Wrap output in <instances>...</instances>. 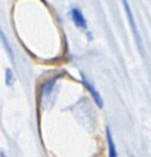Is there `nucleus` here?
<instances>
[{"label": "nucleus", "mask_w": 151, "mask_h": 157, "mask_svg": "<svg viewBox=\"0 0 151 157\" xmlns=\"http://www.w3.org/2000/svg\"><path fill=\"white\" fill-rule=\"evenodd\" d=\"M123 1V5H124V9H125V13L129 18V22H130V26L133 28V33L135 36V39H136V43H137V47L139 49L141 50L142 49V45H141V39H140V36H139V32H137V28H136V25H135V21H134V17H133V13H131V10H130V6L128 4L126 0H122Z\"/></svg>", "instance_id": "obj_1"}, {"label": "nucleus", "mask_w": 151, "mask_h": 157, "mask_svg": "<svg viewBox=\"0 0 151 157\" xmlns=\"http://www.w3.org/2000/svg\"><path fill=\"white\" fill-rule=\"evenodd\" d=\"M82 83H83V86L86 87V90L91 93V96H92V98H93V102L97 104V107L98 108H102L103 107V99L101 98V94L96 91V88L88 82V80L85 77V75L82 74Z\"/></svg>", "instance_id": "obj_2"}, {"label": "nucleus", "mask_w": 151, "mask_h": 157, "mask_svg": "<svg viewBox=\"0 0 151 157\" xmlns=\"http://www.w3.org/2000/svg\"><path fill=\"white\" fill-rule=\"evenodd\" d=\"M71 17H72L74 23H75L77 27H80V28H82V29H86V28H87L86 20H85L82 12H81L77 7H72V9H71Z\"/></svg>", "instance_id": "obj_3"}, {"label": "nucleus", "mask_w": 151, "mask_h": 157, "mask_svg": "<svg viewBox=\"0 0 151 157\" xmlns=\"http://www.w3.org/2000/svg\"><path fill=\"white\" fill-rule=\"evenodd\" d=\"M106 134H107V141H108L109 156H110V157H115V156H117V152H115L114 142H113V139H112V135H110V130H109V128H108V126H107V129H106Z\"/></svg>", "instance_id": "obj_4"}, {"label": "nucleus", "mask_w": 151, "mask_h": 157, "mask_svg": "<svg viewBox=\"0 0 151 157\" xmlns=\"http://www.w3.org/2000/svg\"><path fill=\"white\" fill-rule=\"evenodd\" d=\"M56 78H58V77H54V78L47 81V82L43 85V93H44V94H49V93L52 92V90H53V87H54V83H55Z\"/></svg>", "instance_id": "obj_5"}, {"label": "nucleus", "mask_w": 151, "mask_h": 157, "mask_svg": "<svg viewBox=\"0 0 151 157\" xmlns=\"http://www.w3.org/2000/svg\"><path fill=\"white\" fill-rule=\"evenodd\" d=\"M1 39H2V43H4L5 48H6V50H7L9 55H10V58H11V61L14 63V53H12V49H11V47H10V44H9V42H7L6 37L4 36V33H2V32H1Z\"/></svg>", "instance_id": "obj_6"}, {"label": "nucleus", "mask_w": 151, "mask_h": 157, "mask_svg": "<svg viewBox=\"0 0 151 157\" xmlns=\"http://www.w3.org/2000/svg\"><path fill=\"white\" fill-rule=\"evenodd\" d=\"M5 82L7 86H11L14 82V76H12L11 69H6V71H5Z\"/></svg>", "instance_id": "obj_7"}]
</instances>
